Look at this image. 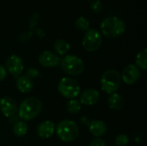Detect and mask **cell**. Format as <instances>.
Returning <instances> with one entry per match:
<instances>
[{
	"mask_svg": "<svg viewBox=\"0 0 147 146\" xmlns=\"http://www.w3.org/2000/svg\"><path fill=\"white\" fill-rule=\"evenodd\" d=\"M121 77L125 83L128 85H132L137 83L138 80L140 79V69L135 65L130 64V65H127L124 68Z\"/></svg>",
	"mask_w": 147,
	"mask_h": 146,
	"instance_id": "cell-9",
	"label": "cell"
},
{
	"mask_svg": "<svg viewBox=\"0 0 147 146\" xmlns=\"http://www.w3.org/2000/svg\"><path fill=\"white\" fill-rule=\"evenodd\" d=\"M115 142L117 146H126L129 142V138L126 134H120L115 138Z\"/></svg>",
	"mask_w": 147,
	"mask_h": 146,
	"instance_id": "cell-22",
	"label": "cell"
},
{
	"mask_svg": "<svg viewBox=\"0 0 147 146\" xmlns=\"http://www.w3.org/2000/svg\"><path fill=\"white\" fill-rule=\"evenodd\" d=\"M28 126L24 121H18L13 126V133L17 137H22L27 134Z\"/></svg>",
	"mask_w": 147,
	"mask_h": 146,
	"instance_id": "cell-19",
	"label": "cell"
},
{
	"mask_svg": "<svg viewBox=\"0 0 147 146\" xmlns=\"http://www.w3.org/2000/svg\"><path fill=\"white\" fill-rule=\"evenodd\" d=\"M102 34L109 39H116L121 36L126 30V24L123 20L117 16H109L102 20L100 24Z\"/></svg>",
	"mask_w": 147,
	"mask_h": 146,
	"instance_id": "cell-2",
	"label": "cell"
},
{
	"mask_svg": "<svg viewBox=\"0 0 147 146\" xmlns=\"http://www.w3.org/2000/svg\"><path fill=\"white\" fill-rule=\"evenodd\" d=\"M75 27L79 31L86 32L87 30L90 29V22H89V21L85 17L80 16V17H78L76 20V22H75Z\"/></svg>",
	"mask_w": 147,
	"mask_h": 146,
	"instance_id": "cell-21",
	"label": "cell"
},
{
	"mask_svg": "<svg viewBox=\"0 0 147 146\" xmlns=\"http://www.w3.org/2000/svg\"><path fill=\"white\" fill-rule=\"evenodd\" d=\"M42 108V102L38 98L29 97L21 102L17 108V114L23 121H28L36 118L41 113Z\"/></svg>",
	"mask_w": 147,
	"mask_h": 146,
	"instance_id": "cell-1",
	"label": "cell"
},
{
	"mask_svg": "<svg viewBox=\"0 0 147 146\" xmlns=\"http://www.w3.org/2000/svg\"><path fill=\"white\" fill-rule=\"evenodd\" d=\"M125 100L123 96L117 93H113L108 98V105L113 110H121L123 108Z\"/></svg>",
	"mask_w": 147,
	"mask_h": 146,
	"instance_id": "cell-16",
	"label": "cell"
},
{
	"mask_svg": "<svg viewBox=\"0 0 147 146\" xmlns=\"http://www.w3.org/2000/svg\"><path fill=\"white\" fill-rule=\"evenodd\" d=\"M5 66L8 72L14 77L21 76L24 70V64L22 58L16 54H12L8 57L5 62Z\"/></svg>",
	"mask_w": 147,
	"mask_h": 146,
	"instance_id": "cell-8",
	"label": "cell"
},
{
	"mask_svg": "<svg viewBox=\"0 0 147 146\" xmlns=\"http://www.w3.org/2000/svg\"><path fill=\"white\" fill-rule=\"evenodd\" d=\"M16 84L18 90L22 93H29L34 88L33 80L28 77L26 75H21L17 77Z\"/></svg>",
	"mask_w": 147,
	"mask_h": 146,
	"instance_id": "cell-14",
	"label": "cell"
},
{
	"mask_svg": "<svg viewBox=\"0 0 147 146\" xmlns=\"http://www.w3.org/2000/svg\"><path fill=\"white\" fill-rule=\"evenodd\" d=\"M89 131L93 136L99 138L107 133V126L103 121L95 120L89 124Z\"/></svg>",
	"mask_w": 147,
	"mask_h": 146,
	"instance_id": "cell-15",
	"label": "cell"
},
{
	"mask_svg": "<svg viewBox=\"0 0 147 146\" xmlns=\"http://www.w3.org/2000/svg\"><path fill=\"white\" fill-rule=\"evenodd\" d=\"M86 1H90V2H93V1H95V0H86Z\"/></svg>",
	"mask_w": 147,
	"mask_h": 146,
	"instance_id": "cell-27",
	"label": "cell"
},
{
	"mask_svg": "<svg viewBox=\"0 0 147 146\" xmlns=\"http://www.w3.org/2000/svg\"><path fill=\"white\" fill-rule=\"evenodd\" d=\"M59 63L63 71L70 76H79L84 70V61L76 55H65Z\"/></svg>",
	"mask_w": 147,
	"mask_h": 146,
	"instance_id": "cell-5",
	"label": "cell"
},
{
	"mask_svg": "<svg viewBox=\"0 0 147 146\" xmlns=\"http://www.w3.org/2000/svg\"><path fill=\"white\" fill-rule=\"evenodd\" d=\"M0 110L2 114L7 117L14 116L17 112V107L16 101L9 96H4L0 99Z\"/></svg>",
	"mask_w": 147,
	"mask_h": 146,
	"instance_id": "cell-11",
	"label": "cell"
},
{
	"mask_svg": "<svg viewBox=\"0 0 147 146\" xmlns=\"http://www.w3.org/2000/svg\"><path fill=\"white\" fill-rule=\"evenodd\" d=\"M100 94L96 89H87L80 96V103L85 106H92L98 102Z\"/></svg>",
	"mask_w": 147,
	"mask_h": 146,
	"instance_id": "cell-12",
	"label": "cell"
},
{
	"mask_svg": "<svg viewBox=\"0 0 147 146\" xmlns=\"http://www.w3.org/2000/svg\"><path fill=\"white\" fill-rule=\"evenodd\" d=\"M80 89L79 83L71 77H63L58 84V90L60 95L68 99L77 97L80 93Z\"/></svg>",
	"mask_w": 147,
	"mask_h": 146,
	"instance_id": "cell-6",
	"label": "cell"
},
{
	"mask_svg": "<svg viewBox=\"0 0 147 146\" xmlns=\"http://www.w3.org/2000/svg\"><path fill=\"white\" fill-rule=\"evenodd\" d=\"M90 9L94 13H100L102 10V4L100 0H95L90 5Z\"/></svg>",
	"mask_w": 147,
	"mask_h": 146,
	"instance_id": "cell-23",
	"label": "cell"
},
{
	"mask_svg": "<svg viewBox=\"0 0 147 146\" xmlns=\"http://www.w3.org/2000/svg\"><path fill=\"white\" fill-rule=\"evenodd\" d=\"M26 76L28 77H29L30 79L32 78H35L39 76V71L36 68H29L27 71H26Z\"/></svg>",
	"mask_w": 147,
	"mask_h": 146,
	"instance_id": "cell-24",
	"label": "cell"
},
{
	"mask_svg": "<svg viewBox=\"0 0 147 146\" xmlns=\"http://www.w3.org/2000/svg\"><path fill=\"white\" fill-rule=\"evenodd\" d=\"M55 124L51 120H45L41 123H40L37 126L36 133L38 136L41 139H49L51 138L54 132H55Z\"/></svg>",
	"mask_w": 147,
	"mask_h": 146,
	"instance_id": "cell-13",
	"label": "cell"
},
{
	"mask_svg": "<svg viewBox=\"0 0 147 146\" xmlns=\"http://www.w3.org/2000/svg\"><path fill=\"white\" fill-rule=\"evenodd\" d=\"M7 76V71H6V69L2 65H0V82L3 81Z\"/></svg>",
	"mask_w": 147,
	"mask_h": 146,
	"instance_id": "cell-26",
	"label": "cell"
},
{
	"mask_svg": "<svg viewBox=\"0 0 147 146\" xmlns=\"http://www.w3.org/2000/svg\"><path fill=\"white\" fill-rule=\"evenodd\" d=\"M90 146H106V142L102 139H95L91 141Z\"/></svg>",
	"mask_w": 147,
	"mask_h": 146,
	"instance_id": "cell-25",
	"label": "cell"
},
{
	"mask_svg": "<svg viewBox=\"0 0 147 146\" xmlns=\"http://www.w3.org/2000/svg\"><path fill=\"white\" fill-rule=\"evenodd\" d=\"M59 139L63 142H71L79 135V128L76 122L70 120H61L55 128Z\"/></svg>",
	"mask_w": 147,
	"mask_h": 146,
	"instance_id": "cell-3",
	"label": "cell"
},
{
	"mask_svg": "<svg viewBox=\"0 0 147 146\" xmlns=\"http://www.w3.org/2000/svg\"><path fill=\"white\" fill-rule=\"evenodd\" d=\"M102 89L107 94L115 93L121 84V77L119 71L114 69H109L103 72L100 80Z\"/></svg>",
	"mask_w": 147,
	"mask_h": 146,
	"instance_id": "cell-4",
	"label": "cell"
},
{
	"mask_svg": "<svg viewBox=\"0 0 147 146\" xmlns=\"http://www.w3.org/2000/svg\"><path fill=\"white\" fill-rule=\"evenodd\" d=\"M38 61L41 66L50 68V67L57 66L59 64L60 59H59V57L58 56L57 53L47 50V51L42 52L39 55Z\"/></svg>",
	"mask_w": 147,
	"mask_h": 146,
	"instance_id": "cell-10",
	"label": "cell"
},
{
	"mask_svg": "<svg viewBox=\"0 0 147 146\" xmlns=\"http://www.w3.org/2000/svg\"><path fill=\"white\" fill-rule=\"evenodd\" d=\"M102 43V37L100 32L96 28H90L85 32L83 38V47L88 52L97 51Z\"/></svg>",
	"mask_w": 147,
	"mask_h": 146,
	"instance_id": "cell-7",
	"label": "cell"
},
{
	"mask_svg": "<svg viewBox=\"0 0 147 146\" xmlns=\"http://www.w3.org/2000/svg\"><path fill=\"white\" fill-rule=\"evenodd\" d=\"M53 48L59 55L63 56V55L66 54L67 52L70 50V44L66 40L59 39L54 42Z\"/></svg>",
	"mask_w": 147,
	"mask_h": 146,
	"instance_id": "cell-17",
	"label": "cell"
},
{
	"mask_svg": "<svg viewBox=\"0 0 147 146\" xmlns=\"http://www.w3.org/2000/svg\"><path fill=\"white\" fill-rule=\"evenodd\" d=\"M66 108H67V111L70 113V114H78L82 108V104L80 103V102L78 100H76V99H71V101H69L67 102V105H66Z\"/></svg>",
	"mask_w": 147,
	"mask_h": 146,
	"instance_id": "cell-20",
	"label": "cell"
},
{
	"mask_svg": "<svg viewBox=\"0 0 147 146\" xmlns=\"http://www.w3.org/2000/svg\"><path fill=\"white\" fill-rule=\"evenodd\" d=\"M136 66L140 68L143 71H146L147 69V49L144 48L141 50L136 56L135 59Z\"/></svg>",
	"mask_w": 147,
	"mask_h": 146,
	"instance_id": "cell-18",
	"label": "cell"
}]
</instances>
